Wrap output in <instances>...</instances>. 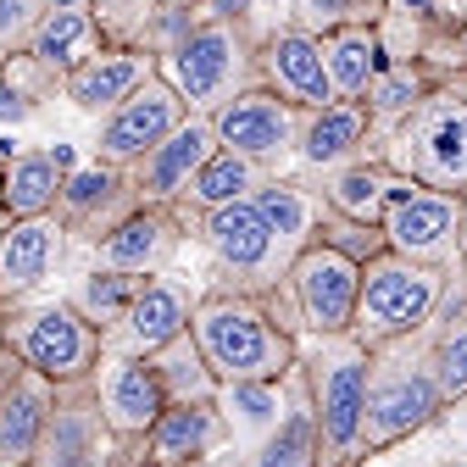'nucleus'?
Wrapping results in <instances>:
<instances>
[{
  "mask_svg": "<svg viewBox=\"0 0 467 467\" xmlns=\"http://www.w3.org/2000/svg\"><path fill=\"white\" fill-rule=\"evenodd\" d=\"M190 334L217 384H267L284 379L301 357V339L284 334L267 317V306L256 296H240V289H201Z\"/></svg>",
  "mask_w": 467,
  "mask_h": 467,
  "instance_id": "nucleus-1",
  "label": "nucleus"
},
{
  "mask_svg": "<svg viewBox=\"0 0 467 467\" xmlns=\"http://www.w3.org/2000/svg\"><path fill=\"white\" fill-rule=\"evenodd\" d=\"M301 379L312 395L317 418V467H357L362 462V412H368V379H373V350L350 334H317L301 339Z\"/></svg>",
  "mask_w": 467,
  "mask_h": 467,
  "instance_id": "nucleus-2",
  "label": "nucleus"
},
{
  "mask_svg": "<svg viewBox=\"0 0 467 467\" xmlns=\"http://www.w3.org/2000/svg\"><path fill=\"white\" fill-rule=\"evenodd\" d=\"M379 156L423 190L462 195L467 190V73L440 78L412 117H400L395 134L379 145Z\"/></svg>",
  "mask_w": 467,
  "mask_h": 467,
  "instance_id": "nucleus-3",
  "label": "nucleus"
},
{
  "mask_svg": "<svg viewBox=\"0 0 467 467\" xmlns=\"http://www.w3.org/2000/svg\"><path fill=\"white\" fill-rule=\"evenodd\" d=\"M445 412V395L429 373V339L412 334L400 345L373 350V379H368V412H362V456H379L400 440H412Z\"/></svg>",
  "mask_w": 467,
  "mask_h": 467,
  "instance_id": "nucleus-4",
  "label": "nucleus"
},
{
  "mask_svg": "<svg viewBox=\"0 0 467 467\" xmlns=\"http://www.w3.org/2000/svg\"><path fill=\"white\" fill-rule=\"evenodd\" d=\"M445 278H451V267H423V262H406L395 251L373 256L362 267L350 339L368 345V350H384V345H400V339L423 334V323L440 312Z\"/></svg>",
  "mask_w": 467,
  "mask_h": 467,
  "instance_id": "nucleus-5",
  "label": "nucleus"
},
{
  "mask_svg": "<svg viewBox=\"0 0 467 467\" xmlns=\"http://www.w3.org/2000/svg\"><path fill=\"white\" fill-rule=\"evenodd\" d=\"M0 339H6L23 368H34L50 384H78L100 368V328L67 301V296H34L0 312Z\"/></svg>",
  "mask_w": 467,
  "mask_h": 467,
  "instance_id": "nucleus-6",
  "label": "nucleus"
},
{
  "mask_svg": "<svg viewBox=\"0 0 467 467\" xmlns=\"http://www.w3.org/2000/svg\"><path fill=\"white\" fill-rule=\"evenodd\" d=\"M184 234L212 256L217 284L212 289H240V296H262L289 273V256L278 245V234L256 212V201H228L212 212H179Z\"/></svg>",
  "mask_w": 467,
  "mask_h": 467,
  "instance_id": "nucleus-7",
  "label": "nucleus"
},
{
  "mask_svg": "<svg viewBox=\"0 0 467 467\" xmlns=\"http://www.w3.org/2000/svg\"><path fill=\"white\" fill-rule=\"evenodd\" d=\"M161 78L190 100V111L212 117L223 100H234L240 89L256 84V34L240 23L201 17L195 34L161 62Z\"/></svg>",
  "mask_w": 467,
  "mask_h": 467,
  "instance_id": "nucleus-8",
  "label": "nucleus"
},
{
  "mask_svg": "<svg viewBox=\"0 0 467 467\" xmlns=\"http://www.w3.org/2000/svg\"><path fill=\"white\" fill-rule=\"evenodd\" d=\"M212 129H217V145L223 150H240L251 161H262L267 172L289 179V161H296V134H301V106L278 100L273 89L251 84L234 100H223L212 111Z\"/></svg>",
  "mask_w": 467,
  "mask_h": 467,
  "instance_id": "nucleus-9",
  "label": "nucleus"
},
{
  "mask_svg": "<svg viewBox=\"0 0 467 467\" xmlns=\"http://www.w3.org/2000/svg\"><path fill=\"white\" fill-rule=\"evenodd\" d=\"M357 289H362V267L328 251V245H306L284 273V296L301 317V339L317 334H350V317H357Z\"/></svg>",
  "mask_w": 467,
  "mask_h": 467,
  "instance_id": "nucleus-10",
  "label": "nucleus"
},
{
  "mask_svg": "<svg viewBox=\"0 0 467 467\" xmlns=\"http://www.w3.org/2000/svg\"><path fill=\"white\" fill-rule=\"evenodd\" d=\"M190 100L172 89L161 73H150L123 106H111L100 117V129H95V161L106 167H134L145 150H156L172 129H184L190 123Z\"/></svg>",
  "mask_w": 467,
  "mask_h": 467,
  "instance_id": "nucleus-11",
  "label": "nucleus"
},
{
  "mask_svg": "<svg viewBox=\"0 0 467 467\" xmlns=\"http://www.w3.org/2000/svg\"><path fill=\"white\" fill-rule=\"evenodd\" d=\"M184 240L190 234H184L179 206H134L117 228H106L95 245H73V251H84V267H117V273L156 278L179 262Z\"/></svg>",
  "mask_w": 467,
  "mask_h": 467,
  "instance_id": "nucleus-12",
  "label": "nucleus"
},
{
  "mask_svg": "<svg viewBox=\"0 0 467 467\" xmlns=\"http://www.w3.org/2000/svg\"><path fill=\"white\" fill-rule=\"evenodd\" d=\"M384 245L423 267H456L462 262V206L445 190L412 184L384 212Z\"/></svg>",
  "mask_w": 467,
  "mask_h": 467,
  "instance_id": "nucleus-13",
  "label": "nucleus"
},
{
  "mask_svg": "<svg viewBox=\"0 0 467 467\" xmlns=\"http://www.w3.org/2000/svg\"><path fill=\"white\" fill-rule=\"evenodd\" d=\"M117 434L100 418V400L95 384H56V406H50V423L39 434V451L28 467H111Z\"/></svg>",
  "mask_w": 467,
  "mask_h": 467,
  "instance_id": "nucleus-14",
  "label": "nucleus"
},
{
  "mask_svg": "<svg viewBox=\"0 0 467 467\" xmlns=\"http://www.w3.org/2000/svg\"><path fill=\"white\" fill-rule=\"evenodd\" d=\"M67 251H73V240L56 212L50 217H12L6 234H0V312L17 301H34V296H50Z\"/></svg>",
  "mask_w": 467,
  "mask_h": 467,
  "instance_id": "nucleus-15",
  "label": "nucleus"
},
{
  "mask_svg": "<svg viewBox=\"0 0 467 467\" xmlns=\"http://www.w3.org/2000/svg\"><path fill=\"white\" fill-rule=\"evenodd\" d=\"M195 301H201V296H195L184 278L156 273V278L140 284V296L129 301V312L100 334V345L111 350V357H150V350H161L167 339L190 334Z\"/></svg>",
  "mask_w": 467,
  "mask_h": 467,
  "instance_id": "nucleus-16",
  "label": "nucleus"
},
{
  "mask_svg": "<svg viewBox=\"0 0 467 467\" xmlns=\"http://www.w3.org/2000/svg\"><path fill=\"white\" fill-rule=\"evenodd\" d=\"M140 206L134 184H129V167H106V161H78L67 167L62 179V201H56V217H62L67 240L73 245H95L106 228H117L129 212Z\"/></svg>",
  "mask_w": 467,
  "mask_h": 467,
  "instance_id": "nucleus-17",
  "label": "nucleus"
},
{
  "mask_svg": "<svg viewBox=\"0 0 467 467\" xmlns=\"http://www.w3.org/2000/svg\"><path fill=\"white\" fill-rule=\"evenodd\" d=\"M256 84L301 111L328 106L334 84H328V62H323V39L301 34V28H273L256 45Z\"/></svg>",
  "mask_w": 467,
  "mask_h": 467,
  "instance_id": "nucleus-18",
  "label": "nucleus"
},
{
  "mask_svg": "<svg viewBox=\"0 0 467 467\" xmlns=\"http://www.w3.org/2000/svg\"><path fill=\"white\" fill-rule=\"evenodd\" d=\"M89 384L100 400V418L117 440H145L150 423L167 412L161 379L145 357H111V350H100V368L89 373Z\"/></svg>",
  "mask_w": 467,
  "mask_h": 467,
  "instance_id": "nucleus-19",
  "label": "nucleus"
},
{
  "mask_svg": "<svg viewBox=\"0 0 467 467\" xmlns=\"http://www.w3.org/2000/svg\"><path fill=\"white\" fill-rule=\"evenodd\" d=\"M217 150V129H212V117H190L184 129H172L156 150H145L134 167H129V184L140 195V206H179L190 179L206 167V156Z\"/></svg>",
  "mask_w": 467,
  "mask_h": 467,
  "instance_id": "nucleus-20",
  "label": "nucleus"
},
{
  "mask_svg": "<svg viewBox=\"0 0 467 467\" xmlns=\"http://www.w3.org/2000/svg\"><path fill=\"white\" fill-rule=\"evenodd\" d=\"M368 106L362 100H328L317 111H301V134H296V161H289V179L317 184L323 172L345 167L368 156Z\"/></svg>",
  "mask_w": 467,
  "mask_h": 467,
  "instance_id": "nucleus-21",
  "label": "nucleus"
},
{
  "mask_svg": "<svg viewBox=\"0 0 467 467\" xmlns=\"http://www.w3.org/2000/svg\"><path fill=\"white\" fill-rule=\"evenodd\" d=\"M217 451H234L217 395L212 400H167V412L145 434V456L161 462V467H195Z\"/></svg>",
  "mask_w": 467,
  "mask_h": 467,
  "instance_id": "nucleus-22",
  "label": "nucleus"
},
{
  "mask_svg": "<svg viewBox=\"0 0 467 467\" xmlns=\"http://www.w3.org/2000/svg\"><path fill=\"white\" fill-rule=\"evenodd\" d=\"M156 67V56H145L140 45H100L89 62H78L62 78V100H73L84 117H106L111 106H123Z\"/></svg>",
  "mask_w": 467,
  "mask_h": 467,
  "instance_id": "nucleus-23",
  "label": "nucleus"
},
{
  "mask_svg": "<svg viewBox=\"0 0 467 467\" xmlns=\"http://www.w3.org/2000/svg\"><path fill=\"white\" fill-rule=\"evenodd\" d=\"M306 190H317L323 206L339 212V217H357V223L384 228V212H389L406 190H412V179H400V172H395L379 150H368V156H357V161H345V167L323 172V179L306 184Z\"/></svg>",
  "mask_w": 467,
  "mask_h": 467,
  "instance_id": "nucleus-24",
  "label": "nucleus"
},
{
  "mask_svg": "<svg viewBox=\"0 0 467 467\" xmlns=\"http://www.w3.org/2000/svg\"><path fill=\"white\" fill-rule=\"evenodd\" d=\"M284 418L278 429L245 456V467H317L323 451H317V418H312V395H306V379H301V362L289 368L284 379Z\"/></svg>",
  "mask_w": 467,
  "mask_h": 467,
  "instance_id": "nucleus-25",
  "label": "nucleus"
},
{
  "mask_svg": "<svg viewBox=\"0 0 467 467\" xmlns=\"http://www.w3.org/2000/svg\"><path fill=\"white\" fill-rule=\"evenodd\" d=\"M67 156L56 150H12L0 161V201L12 217H50L62 201V179H67Z\"/></svg>",
  "mask_w": 467,
  "mask_h": 467,
  "instance_id": "nucleus-26",
  "label": "nucleus"
},
{
  "mask_svg": "<svg viewBox=\"0 0 467 467\" xmlns=\"http://www.w3.org/2000/svg\"><path fill=\"white\" fill-rule=\"evenodd\" d=\"M50 406H56V384L28 368L17 379V389L0 400V467H28L34 462L39 434L50 423Z\"/></svg>",
  "mask_w": 467,
  "mask_h": 467,
  "instance_id": "nucleus-27",
  "label": "nucleus"
},
{
  "mask_svg": "<svg viewBox=\"0 0 467 467\" xmlns=\"http://www.w3.org/2000/svg\"><path fill=\"white\" fill-rule=\"evenodd\" d=\"M445 73H434L429 62H384V73L373 78V89H368V145L379 150L389 134H395V123L400 117H412V106L440 84Z\"/></svg>",
  "mask_w": 467,
  "mask_h": 467,
  "instance_id": "nucleus-28",
  "label": "nucleus"
},
{
  "mask_svg": "<svg viewBox=\"0 0 467 467\" xmlns=\"http://www.w3.org/2000/svg\"><path fill=\"white\" fill-rule=\"evenodd\" d=\"M323 62H328L334 100H368L373 78L384 73V45H379V28H373V23H350V28L323 34Z\"/></svg>",
  "mask_w": 467,
  "mask_h": 467,
  "instance_id": "nucleus-29",
  "label": "nucleus"
},
{
  "mask_svg": "<svg viewBox=\"0 0 467 467\" xmlns=\"http://www.w3.org/2000/svg\"><path fill=\"white\" fill-rule=\"evenodd\" d=\"M289 379V373H284ZM284 379H267V384H217V406L228 418V445L234 456H251L284 418Z\"/></svg>",
  "mask_w": 467,
  "mask_h": 467,
  "instance_id": "nucleus-30",
  "label": "nucleus"
},
{
  "mask_svg": "<svg viewBox=\"0 0 467 467\" xmlns=\"http://www.w3.org/2000/svg\"><path fill=\"white\" fill-rule=\"evenodd\" d=\"M256 201V212L267 217V228L278 234V245H284V256L296 262L312 240H317V217H323V195L317 190H306L301 179H273L251 195Z\"/></svg>",
  "mask_w": 467,
  "mask_h": 467,
  "instance_id": "nucleus-31",
  "label": "nucleus"
},
{
  "mask_svg": "<svg viewBox=\"0 0 467 467\" xmlns=\"http://www.w3.org/2000/svg\"><path fill=\"white\" fill-rule=\"evenodd\" d=\"M106 45L100 23L89 6H67V12H45L34 39H28V56H39V62L56 73V78H67L78 62H89V56Z\"/></svg>",
  "mask_w": 467,
  "mask_h": 467,
  "instance_id": "nucleus-32",
  "label": "nucleus"
},
{
  "mask_svg": "<svg viewBox=\"0 0 467 467\" xmlns=\"http://www.w3.org/2000/svg\"><path fill=\"white\" fill-rule=\"evenodd\" d=\"M267 179H273V172H267L262 161H251V156H240V150H223V145H217V150L206 156V167L190 179L179 212H212V206H228V201H251Z\"/></svg>",
  "mask_w": 467,
  "mask_h": 467,
  "instance_id": "nucleus-33",
  "label": "nucleus"
},
{
  "mask_svg": "<svg viewBox=\"0 0 467 467\" xmlns=\"http://www.w3.org/2000/svg\"><path fill=\"white\" fill-rule=\"evenodd\" d=\"M56 95H62V78H56L39 56H28V50L6 56V62H0V129H23Z\"/></svg>",
  "mask_w": 467,
  "mask_h": 467,
  "instance_id": "nucleus-34",
  "label": "nucleus"
},
{
  "mask_svg": "<svg viewBox=\"0 0 467 467\" xmlns=\"http://www.w3.org/2000/svg\"><path fill=\"white\" fill-rule=\"evenodd\" d=\"M145 362L156 368V379H161V395H167V400H212V395H217V373L206 368L195 334L167 339L161 350H150Z\"/></svg>",
  "mask_w": 467,
  "mask_h": 467,
  "instance_id": "nucleus-35",
  "label": "nucleus"
},
{
  "mask_svg": "<svg viewBox=\"0 0 467 467\" xmlns=\"http://www.w3.org/2000/svg\"><path fill=\"white\" fill-rule=\"evenodd\" d=\"M140 284H145L140 273H117V267H84L67 301H73V306H78V312H84V317L100 328V334H106L117 317L129 312V301L140 296Z\"/></svg>",
  "mask_w": 467,
  "mask_h": 467,
  "instance_id": "nucleus-36",
  "label": "nucleus"
},
{
  "mask_svg": "<svg viewBox=\"0 0 467 467\" xmlns=\"http://www.w3.org/2000/svg\"><path fill=\"white\" fill-rule=\"evenodd\" d=\"M195 23H201V12H195V6H179V0H150V12H145V23H140L134 45H140L145 56H156V67H161L167 56L195 34Z\"/></svg>",
  "mask_w": 467,
  "mask_h": 467,
  "instance_id": "nucleus-37",
  "label": "nucleus"
},
{
  "mask_svg": "<svg viewBox=\"0 0 467 467\" xmlns=\"http://www.w3.org/2000/svg\"><path fill=\"white\" fill-rule=\"evenodd\" d=\"M379 17H384V0H289V28L317 39L350 23H379Z\"/></svg>",
  "mask_w": 467,
  "mask_h": 467,
  "instance_id": "nucleus-38",
  "label": "nucleus"
},
{
  "mask_svg": "<svg viewBox=\"0 0 467 467\" xmlns=\"http://www.w3.org/2000/svg\"><path fill=\"white\" fill-rule=\"evenodd\" d=\"M312 245H328V251L350 256L357 267H368L373 256L389 251V245H384V228L357 223V217H339V212H328V206H323V217H317V240H312Z\"/></svg>",
  "mask_w": 467,
  "mask_h": 467,
  "instance_id": "nucleus-39",
  "label": "nucleus"
},
{
  "mask_svg": "<svg viewBox=\"0 0 467 467\" xmlns=\"http://www.w3.org/2000/svg\"><path fill=\"white\" fill-rule=\"evenodd\" d=\"M429 373H434L445 406L467 400V323H462V328H445V334L429 339Z\"/></svg>",
  "mask_w": 467,
  "mask_h": 467,
  "instance_id": "nucleus-40",
  "label": "nucleus"
},
{
  "mask_svg": "<svg viewBox=\"0 0 467 467\" xmlns=\"http://www.w3.org/2000/svg\"><path fill=\"white\" fill-rule=\"evenodd\" d=\"M39 17H45V0H0V62L28 50Z\"/></svg>",
  "mask_w": 467,
  "mask_h": 467,
  "instance_id": "nucleus-41",
  "label": "nucleus"
},
{
  "mask_svg": "<svg viewBox=\"0 0 467 467\" xmlns=\"http://www.w3.org/2000/svg\"><path fill=\"white\" fill-rule=\"evenodd\" d=\"M89 12L106 34V45H134L145 12H150V0H89Z\"/></svg>",
  "mask_w": 467,
  "mask_h": 467,
  "instance_id": "nucleus-42",
  "label": "nucleus"
},
{
  "mask_svg": "<svg viewBox=\"0 0 467 467\" xmlns=\"http://www.w3.org/2000/svg\"><path fill=\"white\" fill-rule=\"evenodd\" d=\"M28 368H23V357H17V350L6 345V339H0V400H6L12 389H17V379H23Z\"/></svg>",
  "mask_w": 467,
  "mask_h": 467,
  "instance_id": "nucleus-43",
  "label": "nucleus"
},
{
  "mask_svg": "<svg viewBox=\"0 0 467 467\" xmlns=\"http://www.w3.org/2000/svg\"><path fill=\"white\" fill-rule=\"evenodd\" d=\"M434 23H440L445 34H456V28L467 23V0H434Z\"/></svg>",
  "mask_w": 467,
  "mask_h": 467,
  "instance_id": "nucleus-44",
  "label": "nucleus"
},
{
  "mask_svg": "<svg viewBox=\"0 0 467 467\" xmlns=\"http://www.w3.org/2000/svg\"><path fill=\"white\" fill-rule=\"evenodd\" d=\"M195 467H245V456H234V451H217V456H206V462H195Z\"/></svg>",
  "mask_w": 467,
  "mask_h": 467,
  "instance_id": "nucleus-45",
  "label": "nucleus"
},
{
  "mask_svg": "<svg viewBox=\"0 0 467 467\" xmlns=\"http://www.w3.org/2000/svg\"><path fill=\"white\" fill-rule=\"evenodd\" d=\"M456 56H462V73H467V23L456 28Z\"/></svg>",
  "mask_w": 467,
  "mask_h": 467,
  "instance_id": "nucleus-46",
  "label": "nucleus"
},
{
  "mask_svg": "<svg viewBox=\"0 0 467 467\" xmlns=\"http://www.w3.org/2000/svg\"><path fill=\"white\" fill-rule=\"evenodd\" d=\"M456 206H462V256H467V190L456 195Z\"/></svg>",
  "mask_w": 467,
  "mask_h": 467,
  "instance_id": "nucleus-47",
  "label": "nucleus"
},
{
  "mask_svg": "<svg viewBox=\"0 0 467 467\" xmlns=\"http://www.w3.org/2000/svg\"><path fill=\"white\" fill-rule=\"evenodd\" d=\"M67 6H89V0H45V12H67Z\"/></svg>",
  "mask_w": 467,
  "mask_h": 467,
  "instance_id": "nucleus-48",
  "label": "nucleus"
},
{
  "mask_svg": "<svg viewBox=\"0 0 467 467\" xmlns=\"http://www.w3.org/2000/svg\"><path fill=\"white\" fill-rule=\"evenodd\" d=\"M6 223H12V212H6V201H0V234H6Z\"/></svg>",
  "mask_w": 467,
  "mask_h": 467,
  "instance_id": "nucleus-49",
  "label": "nucleus"
},
{
  "mask_svg": "<svg viewBox=\"0 0 467 467\" xmlns=\"http://www.w3.org/2000/svg\"><path fill=\"white\" fill-rule=\"evenodd\" d=\"M6 156H12V145H6V134H0V161H6Z\"/></svg>",
  "mask_w": 467,
  "mask_h": 467,
  "instance_id": "nucleus-50",
  "label": "nucleus"
},
{
  "mask_svg": "<svg viewBox=\"0 0 467 467\" xmlns=\"http://www.w3.org/2000/svg\"><path fill=\"white\" fill-rule=\"evenodd\" d=\"M462 296H467V256H462Z\"/></svg>",
  "mask_w": 467,
  "mask_h": 467,
  "instance_id": "nucleus-51",
  "label": "nucleus"
},
{
  "mask_svg": "<svg viewBox=\"0 0 467 467\" xmlns=\"http://www.w3.org/2000/svg\"><path fill=\"white\" fill-rule=\"evenodd\" d=\"M179 6H195V12H201V6H206V0H179Z\"/></svg>",
  "mask_w": 467,
  "mask_h": 467,
  "instance_id": "nucleus-52",
  "label": "nucleus"
},
{
  "mask_svg": "<svg viewBox=\"0 0 467 467\" xmlns=\"http://www.w3.org/2000/svg\"><path fill=\"white\" fill-rule=\"evenodd\" d=\"M145 467H161V462H145Z\"/></svg>",
  "mask_w": 467,
  "mask_h": 467,
  "instance_id": "nucleus-53",
  "label": "nucleus"
}]
</instances>
